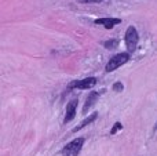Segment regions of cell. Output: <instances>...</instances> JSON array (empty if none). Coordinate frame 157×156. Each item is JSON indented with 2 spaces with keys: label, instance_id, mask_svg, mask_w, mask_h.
Segmentation results:
<instances>
[{
  "label": "cell",
  "instance_id": "cell-6",
  "mask_svg": "<svg viewBox=\"0 0 157 156\" xmlns=\"http://www.w3.org/2000/svg\"><path fill=\"white\" fill-rule=\"evenodd\" d=\"M120 22H121V19H119V18H98V19H95V24L102 25L106 29H112L114 25L120 24Z\"/></svg>",
  "mask_w": 157,
  "mask_h": 156
},
{
  "label": "cell",
  "instance_id": "cell-2",
  "mask_svg": "<svg viewBox=\"0 0 157 156\" xmlns=\"http://www.w3.org/2000/svg\"><path fill=\"white\" fill-rule=\"evenodd\" d=\"M138 40H139V35L136 32L135 26H128L127 32H125V44H127V49L130 53H134L136 50L138 46Z\"/></svg>",
  "mask_w": 157,
  "mask_h": 156
},
{
  "label": "cell",
  "instance_id": "cell-5",
  "mask_svg": "<svg viewBox=\"0 0 157 156\" xmlns=\"http://www.w3.org/2000/svg\"><path fill=\"white\" fill-rule=\"evenodd\" d=\"M77 99H72L71 102H69L68 105H66V113H65V119H63V122L65 123H68V122H71L72 119L76 116V109H77Z\"/></svg>",
  "mask_w": 157,
  "mask_h": 156
},
{
  "label": "cell",
  "instance_id": "cell-3",
  "mask_svg": "<svg viewBox=\"0 0 157 156\" xmlns=\"http://www.w3.org/2000/svg\"><path fill=\"white\" fill-rule=\"evenodd\" d=\"M84 144V138H76V140L71 141L65 148L62 149V156H77L80 154L81 148Z\"/></svg>",
  "mask_w": 157,
  "mask_h": 156
},
{
  "label": "cell",
  "instance_id": "cell-11",
  "mask_svg": "<svg viewBox=\"0 0 157 156\" xmlns=\"http://www.w3.org/2000/svg\"><path fill=\"white\" fill-rule=\"evenodd\" d=\"M123 88H124V86H123V83H120V82H117V83H114L113 84V90L114 91H123Z\"/></svg>",
  "mask_w": 157,
  "mask_h": 156
},
{
  "label": "cell",
  "instance_id": "cell-10",
  "mask_svg": "<svg viewBox=\"0 0 157 156\" xmlns=\"http://www.w3.org/2000/svg\"><path fill=\"white\" fill-rule=\"evenodd\" d=\"M121 129H123V124L120 123V122H116V123H114V126H113V129L110 130V134H116L117 130H121Z\"/></svg>",
  "mask_w": 157,
  "mask_h": 156
},
{
  "label": "cell",
  "instance_id": "cell-7",
  "mask_svg": "<svg viewBox=\"0 0 157 156\" xmlns=\"http://www.w3.org/2000/svg\"><path fill=\"white\" fill-rule=\"evenodd\" d=\"M99 98V93H97V91H92V93H90V96L87 97L86 99V104H84V108H83V112L87 113V111L90 109V108L92 107V105L97 102V99Z\"/></svg>",
  "mask_w": 157,
  "mask_h": 156
},
{
  "label": "cell",
  "instance_id": "cell-9",
  "mask_svg": "<svg viewBox=\"0 0 157 156\" xmlns=\"http://www.w3.org/2000/svg\"><path fill=\"white\" fill-rule=\"evenodd\" d=\"M117 46H119V40L117 39H110V40H106L103 43V47L108 50H114V49H117Z\"/></svg>",
  "mask_w": 157,
  "mask_h": 156
},
{
  "label": "cell",
  "instance_id": "cell-4",
  "mask_svg": "<svg viewBox=\"0 0 157 156\" xmlns=\"http://www.w3.org/2000/svg\"><path fill=\"white\" fill-rule=\"evenodd\" d=\"M97 84V79L95 77H87V79L83 80H76V82L71 83L69 84V90L72 88H80V90H88V88H92Z\"/></svg>",
  "mask_w": 157,
  "mask_h": 156
},
{
  "label": "cell",
  "instance_id": "cell-12",
  "mask_svg": "<svg viewBox=\"0 0 157 156\" xmlns=\"http://www.w3.org/2000/svg\"><path fill=\"white\" fill-rule=\"evenodd\" d=\"M78 3H101L103 0H77Z\"/></svg>",
  "mask_w": 157,
  "mask_h": 156
},
{
  "label": "cell",
  "instance_id": "cell-8",
  "mask_svg": "<svg viewBox=\"0 0 157 156\" xmlns=\"http://www.w3.org/2000/svg\"><path fill=\"white\" fill-rule=\"evenodd\" d=\"M97 118H98V113H97V112H94V113H92V115H90V116H88V118H87V119H84V120L81 122V123L78 124V126H76V127H75V129L72 130V131H73V133L78 131V130H81V129H83V127H86V126H88V124H91L92 122H94V120H95V119H97Z\"/></svg>",
  "mask_w": 157,
  "mask_h": 156
},
{
  "label": "cell",
  "instance_id": "cell-1",
  "mask_svg": "<svg viewBox=\"0 0 157 156\" xmlns=\"http://www.w3.org/2000/svg\"><path fill=\"white\" fill-rule=\"evenodd\" d=\"M128 60H130V54H128V53H120V54L113 55V57L109 60V62L106 64V72H113L114 69H117L119 66L128 62Z\"/></svg>",
  "mask_w": 157,
  "mask_h": 156
}]
</instances>
